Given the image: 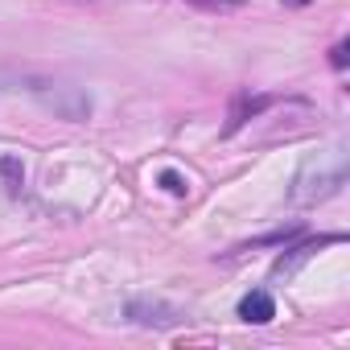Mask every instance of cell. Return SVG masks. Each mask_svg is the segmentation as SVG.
Segmentation results:
<instances>
[{
  "label": "cell",
  "instance_id": "obj_4",
  "mask_svg": "<svg viewBox=\"0 0 350 350\" xmlns=\"http://www.w3.org/2000/svg\"><path fill=\"white\" fill-rule=\"evenodd\" d=\"M128 317L140 321V325H173V321H178V309H169L161 301H132Z\"/></svg>",
  "mask_w": 350,
  "mask_h": 350
},
{
  "label": "cell",
  "instance_id": "obj_2",
  "mask_svg": "<svg viewBox=\"0 0 350 350\" xmlns=\"http://www.w3.org/2000/svg\"><path fill=\"white\" fill-rule=\"evenodd\" d=\"M38 99H42V107H50L54 116H62L70 124L91 116V95L83 87H70V83H46V87H38Z\"/></svg>",
  "mask_w": 350,
  "mask_h": 350
},
{
  "label": "cell",
  "instance_id": "obj_9",
  "mask_svg": "<svg viewBox=\"0 0 350 350\" xmlns=\"http://www.w3.org/2000/svg\"><path fill=\"white\" fill-rule=\"evenodd\" d=\"M329 62L342 70V66H346V46H334V58H329Z\"/></svg>",
  "mask_w": 350,
  "mask_h": 350
},
{
  "label": "cell",
  "instance_id": "obj_6",
  "mask_svg": "<svg viewBox=\"0 0 350 350\" xmlns=\"http://www.w3.org/2000/svg\"><path fill=\"white\" fill-rule=\"evenodd\" d=\"M0 182H5L9 194H21V186H25V165L17 157H0Z\"/></svg>",
  "mask_w": 350,
  "mask_h": 350
},
{
  "label": "cell",
  "instance_id": "obj_1",
  "mask_svg": "<svg viewBox=\"0 0 350 350\" xmlns=\"http://www.w3.org/2000/svg\"><path fill=\"white\" fill-rule=\"evenodd\" d=\"M342 182H346V152H342V148H334V161H329V165L309 161V165L301 169L297 190H293V202H297V206L325 202V198H334V194L342 190Z\"/></svg>",
  "mask_w": 350,
  "mask_h": 350
},
{
  "label": "cell",
  "instance_id": "obj_7",
  "mask_svg": "<svg viewBox=\"0 0 350 350\" xmlns=\"http://www.w3.org/2000/svg\"><path fill=\"white\" fill-rule=\"evenodd\" d=\"M194 9H206V13H231V9H243L247 0H190Z\"/></svg>",
  "mask_w": 350,
  "mask_h": 350
},
{
  "label": "cell",
  "instance_id": "obj_3",
  "mask_svg": "<svg viewBox=\"0 0 350 350\" xmlns=\"http://www.w3.org/2000/svg\"><path fill=\"white\" fill-rule=\"evenodd\" d=\"M239 317H243V321H252V325H268V321L276 317V301H272V293L252 288V293L239 301Z\"/></svg>",
  "mask_w": 350,
  "mask_h": 350
},
{
  "label": "cell",
  "instance_id": "obj_8",
  "mask_svg": "<svg viewBox=\"0 0 350 350\" xmlns=\"http://www.w3.org/2000/svg\"><path fill=\"white\" fill-rule=\"evenodd\" d=\"M161 186H165L173 198H186V190H190V186H186V178H182V173H173V169H165V173H161Z\"/></svg>",
  "mask_w": 350,
  "mask_h": 350
},
{
  "label": "cell",
  "instance_id": "obj_5",
  "mask_svg": "<svg viewBox=\"0 0 350 350\" xmlns=\"http://www.w3.org/2000/svg\"><path fill=\"white\" fill-rule=\"evenodd\" d=\"M272 103V95H239L235 99V107H231V120H227V132H239L252 116H260L264 107Z\"/></svg>",
  "mask_w": 350,
  "mask_h": 350
}]
</instances>
